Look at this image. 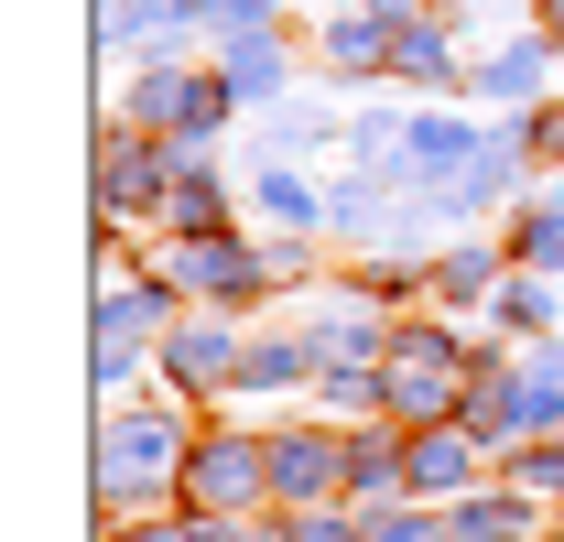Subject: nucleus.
<instances>
[{"label": "nucleus", "instance_id": "obj_21", "mask_svg": "<svg viewBox=\"0 0 564 542\" xmlns=\"http://www.w3.org/2000/svg\"><path fill=\"white\" fill-rule=\"evenodd\" d=\"M521 499H564V445H532L521 456Z\"/></svg>", "mask_w": 564, "mask_h": 542}, {"label": "nucleus", "instance_id": "obj_19", "mask_svg": "<svg viewBox=\"0 0 564 542\" xmlns=\"http://www.w3.org/2000/svg\"><path fill=\"white\" fill-rule=\"evenodd\" d=\"M348 488H402V445H391V434H358L348 445Z\"/></svg>", "mask_w": 564, "mask_h": 542}, {"label": "nucleus", "instance_id": "obj_8", "mask_svg": "<svg viewBox=\"0 0 564 542\" xmlns=\"http://www.w3.org/2000/svg\"><path fill=\"white\" fill-rule=\"evenodd\" d=\"M217 76H228V98L239 109H261V98H282V33H217Z\"/></svg>", "mask_w": 564, "mask_h": 542}, {"label": "nucleus", "instance_id": "obj_20", "mask_svg": "<svg viewBox=\"0 0 564 542\" xmlns=\"http://www.w3.org/2000/svg\"><path fill=\"white\" fill-rule=\"evenodd\" d=\"M207 33H282V0H207Z\"/></svg>", "mask_w": 564, "mask_h": 542}, {"label": "nucleus", "instance_id": "obj_10", "mask_svg": "<svg viewBox=\"0 0 564 542\" xmlns=\"http://www.w3.org/2000/svg\"><path fill=\"white\" fill-rule=\"evenodd\" d=\"M467 456H478V434H467V423H423L413 445H402V488H456Z\"/></svg>", "mask_w": 564, "mask_h": 542}, {"label": "nucleus", "instance_id": "obj_23", "mask_svg": "<svg viewBox=\"0 0 564 542\" xmlns=\"http://www.w3.org/2000/svg\"><path fill=\"white\" fill-rule=\"evenodd\" d=\"M293 542H369V532H348V521H326V510H293Z\"/></svg>", "mask_w": 564, "mask_h": 542}, {"label": "nucleus", "instance_id": "obj_3", "mask_svg": "<svg viewBox=\"0 0 564 542\" xmlns=\"http://www.w3.org/2000/svg\"><path fill=\"white\" fill-rule=\"evenodd\" d=\"M163 185H174V141L163 131L98 141V228H120V206H163Z\"/></svg>", "mask_w": 564, "mask_h": 542}, {"label": "nucleus", "instance_id": "obj_12", "mask_svg": "<svg viewBox=\"0 0 564 542\" xmlns=\"http://www.w3.org/2000/svg\"><path fill=\"white\" fill-rule=\"evenodd\" d=\"M304 369H326L315 337H261V347H239V391H282V380H304Z\"/></svg>", "mask_w": 564, "mask_h": 542}, {"label": "nucleus", "instance_id": "obj_17", "mask_svg": "<svg viewBox=\"0 0 564 542\" xmlns=\"http://www.w3.org/2000/svg\"><path fill=\"white\" fill-rule=\"evenodd\" d=\"M510 261L554 282V271H564V206H532V217H521V239H510Z\"/></svg>", "mask_w": 564, "mask_h": 542}, {"label": "nucleus", "instance_id": "obj_22", "mask_svg": "<svg viewBox=\"0 0 564 542\" xmlns=\"http://www.w3.org/2000/svg\"><path fill=\"white\" fill-rule=\"evenodd\" d=\"M272 141H282V152H293V141H326V109H282Z\"/></svg>", "mask_w": 564, "mask_h": 542}, {"label": "nucleus", "instance_id": "obj_6", "mask_svg": "<svg viewBox=\"0 0 564 542\" xmlns=\"http://www.w3.org/2000/svg\"><path fill=\"white\" fill-rule=\"evenodd\" d=\"M348 477V456L326 445V434H272V499L282 510H304V499H326Z\"/></svg>", "mask_w": 564, "mask_h": 542}, {"label": "nucleus", "instance_id": "obj_5", "mask_svg": "<svg viewBox=\"0 0 564 542\" xmlns=\"http://www.w3.org/2000/svg\"><path fill=\"white\" fill-rule=\"evenodd\" d=\"M163 369H174V391H228L239 380V337H228V315H174V337H163Z\"/></svg>", "mask_w": 564, "mask_h": 542}, {"label": "nucleus", "instance_id": "obj_24", "mask_svg": "<svg viewBox=\"0 0 564 542\" xmlns=\"http://www.w3.org/2000/svg\"><path fill=\"white\" fill-rule=\"evenodd\" d=\"M358 532H369V542H434V532H423V521H391V510H369Z\"/></svg>", "mask_w": 564, "mask_h": 542}, {"label": "nucleus", "instance_id": "obj_4", "mask_svg": "<svg viewBox=\"0 0 564 542\" xmlns=\"http://www.w3.org/2000/svg\"><path fill=\"white\" fill-rule=\"evenodd\" d=\"M174 282H185V293H217V304H239V293H272V250L207 228V239H174Z\"/></svg>", "mask_w": 564, "mask_h": 542}, {"label": "nucleus", "instance_id": "obj_13", "mask_svg": "<svg viewBox=\"0 0 564 542\" xmlns=\"http://www.w3.org/2000/svg\"><path fill=\"white\" fill-rule=\"evenodd\" d=\"M391 76H413V87H434V98H445V87H467V76H456V55H445V33H423V22H402V33H391Z\"/></svg>", "mask_w": 564, "mask_h": 542}, {"label": "nucleus", "instance_id": "obj_1", "mask_svg": "<svg viewBox=\"0 0 564 542\" xmlns=\"http://www.w3.org/2000/svg\"><path fill=\"white\" fill-rule=\"evenodd\" d=\"M174 488H185V510H196V521H239V510H272V445H261V434H196Z\"/></svg>", "mask_w": 564, "mask_h": 542}, {"label": "nucleus", "instance_id": "obj_18", "mask_svg": "<svg viewBox=\"0 0 564 542\" xmlns=\"http://www.w3.org/2000/svg\"><path fill=\"white\" fill-rule=\"evenodd\" d=\"M554 315H564V304H554V282H543V271H532V282H499V326H521V337H543Z\"/></svg>", "mask_w": 564, "mask_h": 542}, {"label": "nucleus", "instance_id": "obj_26", "mask_svg": "<svg viewBox=\"0 0 564 542\" xmlns=\"http://www.w3.org/2000/svg\"><path fill=\"white\" fill-rule=\"evenodd\" d=\"M423 11H456V0H423Z\"/></svg>", "mask_w": 564, "mask_h": 542}, {"label": "nucleus", "instance_id": "obj_11", "mask_svg": "<svg viewBox=\"0 0 564 542\" xmlns=\"http://www.w3.org/2000/svg\"><path fill=\"white\" fill-rule=\"evenodd\" d=\"M391 33H402V22H380V11L326 22V66H337V76H391Z\"/></svg>", "mask_w": 564, "mask_h": 542}, {"label": "nucleus", "instance_id": "obj_25", "mask_svg": "<svg viewBox=\"0 0 564 542\" xmlns=\"http://www.w3.org/2000/svg\"><path fill=\"white\" fill-rule=\"evenodd\" d=\"M532 33H543V44H564V0H543V11H532Z\"/></svg>", "mask_w": 564, "mask_h": 542}, {"label": "nucleus", "instance_id": "obj_15", "mask_svg": "<svg viewBox=\"0 0 564 542\" xmlns=\"http://www.w3.org/2000/svg\"><path fill=\"white\" fill-rule=\"evenodd\" d=\"M499 261H510V250H478V239H467V250H445V261H434V293H445V304L499 293Z\"/></svg>", "mask_w": 564, "mask_h": 542}, {"label": "nucleus", "instance_id": "obj_16", "mask_svg": "<svg viewBox=\"0 0 564 542\" xmlns=\"http://www.w3.org/2000/svg\"><path fill=\"white\" fill-rule=\"evenodd\" d=\"M261 217H272V228H326L315 185H304V174H282V163H261Z\"/></svg>", "mask_w": 564, "mask_h": 542}, {"label": "nucleus", "instance_id": "obj_14", "mask_svg": "<svg viewBox=\"0 0 564 542\" xmlns=\"http://www.w3.org/2000/svg\"><path fill=\"white\" fill-rule=\"evenodd\" d=\"M521 521H532V499H521V488H499V499H456L445 542H510Z\"/></svg>", "mask_w": 564, "mask_h": 542}, {"label": "nucleus", "instance_id": "obj_7", "mask_svg": "<svg viewBox=\"0 0 564 542\" xmlns=\"http://www.w3.org/2000/svg\"><path fill=\"white\" fill-rule=\"evenodd\" d=\"M163 217H174V239H207V228H228V185H217L207 163H196V141H174V185H163Z\"/></svg>", "mask_w": 564, "mask_h": 542}, {"label": "nucleus", "instance_id": "obj_2", "mask_svg": "<svg viewBox=\"0 0 564 542\" xmlns=\"http://www.w3.org/2000/svg\"><path fill=\"white\" fill-rule=\"evenodd\" d=\"M163 477H185L174 412H109V423H98V510H131Z\"/></svg>", "mask_w": 564, "mask_h": 542}, {"label": "nucleus", "instance_id": "obj_9", "mask_svg": "<svg viewBox=\"0 0 564 542\" xmlns=\"http://www.w3.org/2000/svg\"><path fill=\"white\" fill-rule=\"evenodd\" d=\"M554 55H564V44H543V33H532V44H499L467 87H478V98H499V109H532V98H543V76H554Z\"/></svg>", "mask_w": 564, "mask_h": 542}]
</instances>
